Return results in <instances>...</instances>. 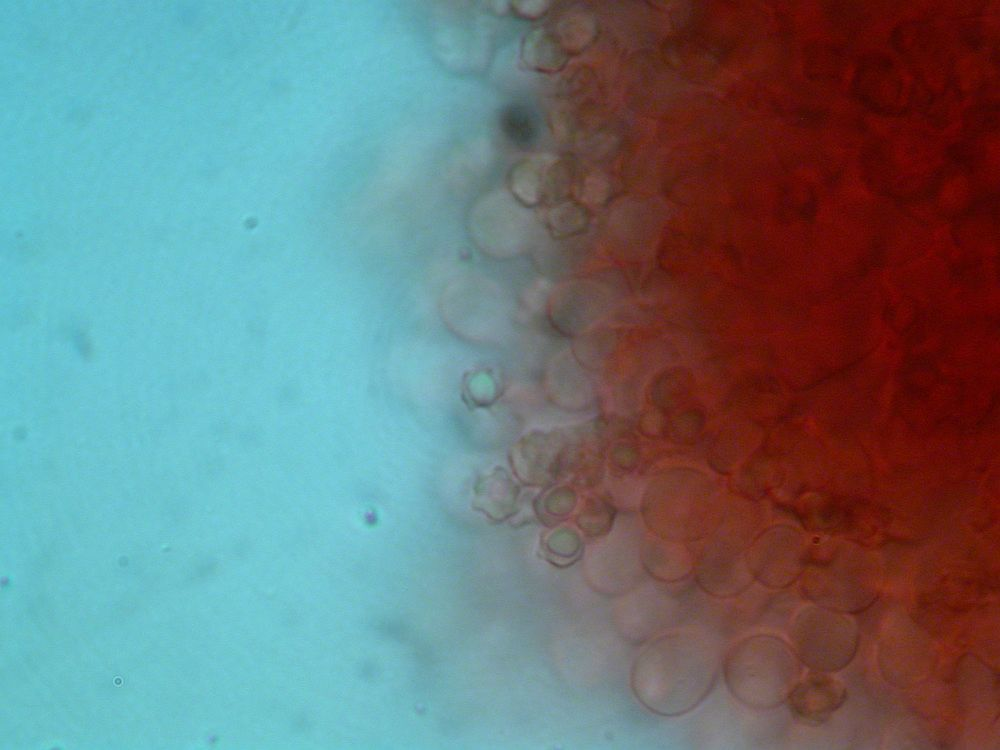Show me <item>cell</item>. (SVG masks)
<instances>
[{"mask_svg":"<svg viewBox=\"0 0 1000 750\" xmlns=\"http://www.w3.org/2000/svg\"><path fill=\"white\" fill-rule=\"evenodd\" d=\"M846 688L830 673L811 671L800 680L785 703L793 717L816 726L827 721L846 700Z\"/></svg>","mask_w":1000,"mask_h":750,"instance_id":"5","label":"cell"},{"mask_svg":"<svg viewBox=\"0 0 1000 750\" xmlns=\"http://www.w3.org/2000/svg\"><path fill=\"white\" fill-rule=\"evenodd\" d=\"M848 615L816 604L797 614L790 638L801 664L811 671L832 673L851 662L858 649L859 631Z\"/></svg>","mask_w":1000,"mask_h":750,"instance_id":"3","label":"cell"},{"mask_svg":"<svg viewBox=\"0 0 1000 750\" xmlns=\"http://www.w3.org/2000/svg\"><path fill=\"white\" fill-rule=\"evenodd\" d=\"M799 591L816 605L855 614L874 603L880 583L876 573L868 569L831 564L803 572Z\"/></svg>","mask_w":1000,"mask_h":750,"instance_id":"4","label":"cell"},{"mask_svg":"<svg viewBox=\"0 0 1000 750\" xmlns=\"http://www.w3.org/2000/svg\"><path fill=\"white\" fill-rule=\"evenodd\" d=\"M500 125L507 138L522 149L532 147L540 136L537 114L520 103L510 104L501 112Z\"/></svg>","mask_w":1000,"mask_h":750,"instance_id":"7","label":"cell"},{"mask_svg":"<svg viewBox=\"0 0 1000 750\" xmlns=\"http://www.w3.org/2000/svg\"><path fill=\"white\" fill-rule=\"evenodd\" d=\"M721 667L714 639L699 632H674L656 638L638 655L631 669V688L652 713L679 716L706 698Z\"/></svg>","mask_w":1000,"mask_h":750,"instance_id":"1","label":"cell"},{"mask_svg":"<svg viewBox=\"0 0 1000 750\" xmlns=\"http://www.w3.org/2000/svg\"><path fill=\"white\" fill-rule=\"evenodd\" d=\"M774 543L762 542L751 563V575L771 589H782L796 581L802 573L798 539L788 533Z\"/></svg>","mask_w":1000,"mask_h":750,"instance_id":"6","label":"cell"},{"mask_svg":"<svg viewBox=\"0 0 1000 750\" xmlns=\"http://www.w3.org/2000/svg\"><path fill=\"white\" fill-rule=\"evenodd\" d=\"M722 670L728 690L738 701L768 710L785 703L800 681L801 662L784 639L759 634L731 647Z\"/></svg>","mask_w":1000,"mask_h":750,"instance_id":"2","label":"cell"}]
</instances>
